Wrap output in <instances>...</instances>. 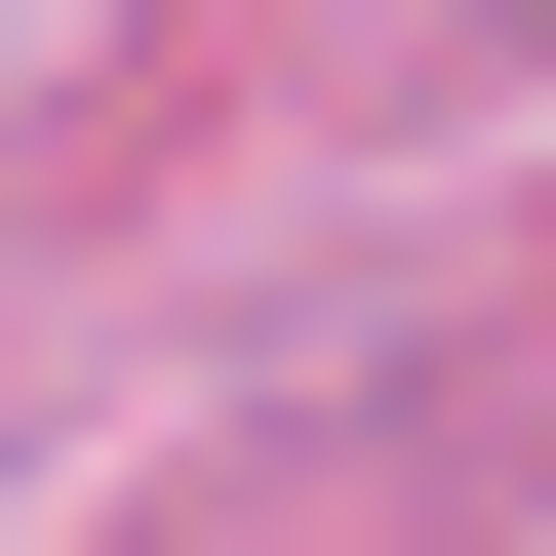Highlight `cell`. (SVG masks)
<instances>
[]
</instances>
